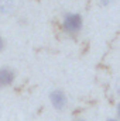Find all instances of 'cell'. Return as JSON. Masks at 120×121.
Returning a JSON list of instances; mask_svg holds the SVG:
<instances>
[{"mask_svg": "<svg viewBox=\"0 0 120 121\" xmlns=\"http://www.w3.org/2000/svg\"><path fill=\"white\" fill-rule=\"evenodd\" d=\"M4 47H6V41H4V38L0 35V52L4 49Z\"/></svg>", "mask_w": 120, "mask_h": 121, "instance_id": "obj_5", "label": "cell"}, {"mask_svg": "<svg viewBox=\"0 0 120 121\" xmlns=\"http://www.w3.org/2000/svg\"><path fill=\"white\" fill-rule=\"evenodd\" d=\"M61 28L69 37H78L83 30V17L78 11H68L62 14Z\"/></svg>", "mask_w": 120, "mask_h": 121, "instance_id": "obj_1", "label": "cell"}, {"mask_svg": "<svg viewBox=\"0 0 120 121\" xmlns=\"http://www.w3.org/2000/svg\"><path fill=\"white\" fill-rule=\"evenodd\" d=\"M50 101H51L52 107L58 111L65 110L68 106V97H66L65 91L61 90V89H55L50 93Z\"/></svg>", "mask_w": 120, "mask_h": 121, "instance_id": "obj_2", "label": "cell"}, {"mask_svg": "<svg viewBox=\"0 0 120 121\" xmlns=\"http://www.w3.org/2000/svg\"><path fill=\"white\" fill-rule=\"evenodd\" d=\"M14 11V0H0V16H10Z\"/></svg>", "mask_w": 120, "mask_h": 121, "instance_id": "obj_4", "label": "cell"}, {"mask_svg": "<svg viewBox=\"0 0 120 121\" xmlns=\"http://www.w3.org/2000/svg\"><path fill=\"white\" fill-rule=\"evenodd\" d=\"M107 121H117V120H116V118H109Z\"/></svg>", "mask_w": 120, "mask_h": 121, "instance_id": "obj_7", "label": "cell"}, {"mask_svg": "<svg viewBox=\"0 0 120 121\" xmlns=\"http://www.w3.org/2000/svg\"><path fill=\"white\" fill-rule=\"evenodd\" d=\"M78 121H86V120H78Z\"/></svg>", "mask_w": 120, "mask_h": 121, "instance_id": "obj_8", "label": "cell"}, {"mask_svg": "<svg viewBox=\"0 0 120 121\" xmlns=\"http://www.w3.org/2000/svg\"><path fill=\"white\" fill-rule=\"evenodd\" d=\"M115 0H100V4L102 6H109V4H112Z\"/></svg>", "mask_w": 120, "mask_h": 121, "instance_id": "obj_6", "label": "cell"}, {"mask_svg": "<svg viewBox=\"0 0 120 121\" xmlns=\"http://www.w3.org/2000/svg\"><path fill=\"white\" fill-rule=\"evenodd\" d=\"M16 80V70L9 66L0 68V89H6L11 86Z\"/></svg>", "mask_w": 120, "mask_h": 121, "instance_id": "obj_3", "label": "cell"}]
</instances>
